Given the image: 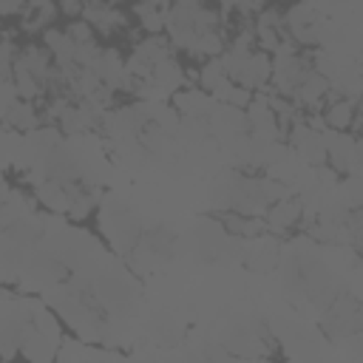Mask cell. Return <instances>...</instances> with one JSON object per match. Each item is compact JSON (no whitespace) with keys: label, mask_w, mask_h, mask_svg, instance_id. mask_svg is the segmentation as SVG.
Returning <instances> with one entry per match:
<instances>
[{"label":"cell","mask_w":363,"mask_h":363,"mask_svg":"<svg viewBox=\"0 0 363 363\" xmlns=\"http://www.w3.org/2000/svg\"><path fill=\"white\" fill-rule=\"evenodd\" d=\"M323 142H326V159H332V167L343 170V173H352V179H357V173H360V145H357V139L349 136V133L326 130Z\"/></svg>","instance_id":"obj_1"},{"label":"cell","mask_w":363,"mask_h":363,"mask_svg":"<svg viewBox=\"0 0 363 363\" xmlns=\"http://www.w3.org/2000/svg\"><path fill=\"white\" fill-rule=\"evenodd\" d=\"M289 142L298 153V159L309 162V164H320L326 159V142H323V133L306 128V122H295L292 133H289Z\"/></svg>","instance_id":"obj_2"},{"label":"cell","mask_w":363,"mask_h":363,"mask_svg":"<svg viewBox=\"0 0 363 363\" xmlns=\"http://www.w3.org/2000/svg\"><path fill=\"white\" fill-rule=\"evenodd\" d=\"M17 346L23 349V354H26L28 363H54V360H57V346H54L51 340H45L31 323H26V326L20 329Z\"/></svg>","instance_id":"obj_3"},{"label":"cell","mask_w":363,"mask_h":363,"mask_svg":"<svg viewBox=\"0 0 363 363\" xmlns=\"http://www.w3.org/2000/svg\"><path fill=\"white\" fill-rule=\"evenodd\" d=\"M173 105L184 113V119H210L218 102L204 91H179L173 94Z\"/></svg>","instance_id":"obj_4"},{"label":"cell","mask_w":363,"mask_h":363,"mask_svg":"<svg viewBox=\"0 0 363 363\" xmlns=\"http://www.w3.org/2000/svg\"><path fill=\"white\" fill-rule=\"evenodd\" d=\"M145 82H150V85H156L159 91L167 94V91H176L179 85H184V71L173 62V57H167V60H162L150 68V79H145Z\"/></svg>","instance_id":"obj_5"},{"label":"cell","mask_w":363,"mask_h":363,"mask_svg":"<svg viewBox=\"0 0 363 363\" xmlns=\"http://www.w3.org/2000/svg\"><path fill=\"white\" fill-rule=\"evenodd\" d=\"M301 213H303L301 199H284V201H275L272 204V210L267 213V224H269V230L281 233V230L292 227L301 218Z\"/></svg>","instance_id":"obj_6"},{"label":"cell","mask_w":363,"mask_h":363,"mask_svg":"<svg viewBox=\"0 0 363 363\" xmlns=\"http://www.w3.org/2000/svg\"><path fill=\"white\" fill-rule=\"evenodd\" d=\"M329 91H332V88H329V82H326L320 74L309 71V74H306V79L295 88L292 99H295L298 105H309V108H315V105H320V99H323Z\"/></svg>","instance_id":"obj_7"},{"label":"cell","mask_w":363,"mask_h":363,"mask_svg":"<svg viewBox=\"0 0 363 363\" xmlns=\"http://www.w3.org/2000/svg\"><path fill=\"white\" fill-rule=\"evenodd\" d=\"M167 57H170V45H167V40L159 37V34L142 40V43L136 45V51H133V60H139V62L147 65V68H153L156 62H162V60H167Z\"/></svg>","instance_id":"obj_8"},{"label":"cell","mask_w":363,"mask_h":363,"mask_svg":"<svg viewBox=\"0 0 363 363\" xmlns=\"http://www.w3.org/2000/svg\"><path fill=\"white\" fill-rule=\"evenodd\" d=\"M45 45L48 51L57 57V65H71L74 62V54H77V43L65 34V31H45ZM77 65V62H74Z\"/></svg>","instance_id":"obj_9"},{"label":"cell","mask_w":363,"mask_h":363,"mask_svg":"<svg viewBox=\"0 0 363 363\" xmlns=\"http://www.w3.org/2000/svg\"><path fill=\"white\" fill-rule=\"evenodd\" d=\"M11 82H14V88H17V94H23L26 99H31V96H37L40 94V82H37V77L23 65V60L17 57L14 60V68H11Z\"/></svg>","instance_id":"obj_10"},{"label":"cell","mask_w":363,"mask_h":363,"mask_svg":"<svg viewBox=\"0 0 363 363\" xmlns=\"http://www.w3.org/2000/svg\"><path fill=\"white\" fill-rule=\"evenodd\" d=\"M354 119V102L352 99H337V102H332L329 105V111H326V125L332 128V130H343V128H349V122Z\"/></svg>","instance_id":"obj_11"},{"label":"cell","mask_w":363,"mask_h":363,"mask_svg":"<svg viewBox=\"0 0 363 363\" xmlns=\"http://www.w3.org/2000/svg\"><path fill=\"white\" fill-rule=\"evenodd\" d=\"M3 119H6V125H11L14 130H31V128L37 125L34 108H31L28 102H14Z\"/></svg>","instance_id":"obj_12"},{"label":"cell","mask_w":363,"mask_h":363,"mask_svg":"<svg viewBox=\"0 0 363 363\" xmlns=\"http://www.w3.org/2000/svg\"><path fill=\"white\" fill-rule=\"evenodd\" d=\"M199 79H201V85H204V91H221L230 79H227V74H224V68H221V62H218V57L216 60H210V62H204V68L199 71ZM210 94V96H213Z\"/></svg>","instance_id":"obj_13"},{"label":"cell","mask_w":363,"mask_h":363,"mask_svg":"<svg viewBox=\"0 0 363 363\" xmlns=\"http://www.w3.org/2000/svg\"><path fill=\"white\" fill-rule=\"evenodd\" d=\"M221 48H224V43H221V37H218L216 31H207V34L196 37V43L190 45V51H193V54H207L210 60L221 57Z\"/></svg>","instance_id":"obj_14"},{"label":"cell","mask_w":363,"mask_h":363,"mask_svg":"<svg viewBox=\"0 0 363 363\" xmlns=\"http://www.w3.org/2000/svg\"><path fill=\"white\" fill-rule=\"evenodd\" d=\"M31 9H37V14L34 17H26V23H23L26 31H37V28H43L54 17V6L51 3H34Z\"/></svg>","instance_id":"obj_15"},{"label":"cell","mask_w":363,"mask_h":363,"mask_svg":"<svg viewBox=\"0 0 363 363\" xmlns=\"http://www.w3.org/2000/svg\"><path fill=\"white\" fill-rule=\"evenodd\" d=\"M255 37H258V43H261L264 54H267V51H275V48H278V43H281V40H278V31H275L272 26H261V23H258Z\"/></svg>","instance_id":"obj_16"},{"label":"cell","mask_w":363,"mask_h":363,"mask_svg":"<svg viewBox=\"0 0 363 363\" xmlns=\"http://www.w3.org/2000/svg\"><path fill=\"white\" fill-rule=\"evenodd\" d=\"M77 45L82 43H91V26L88 23H68V31H65Z\"/></svg>","instance_id":"obj_17"},{"label":"cell","mask_w":363,"mask_h":363,"mask_svg":"<svg viewBox=\"0 0 363 363\" xmlns=\"http://www.w3.org/2000/svg\"><path fill=\"white\" fill-rule=\"evenodd\" d=\"M60 9H62L65 14H79V11H82V6H79V3H74V0H65Z\"/></svg>","instance_id":"obj_18"},{"label":"cell","mask_w":363,"mask_h":363,"mask_svg":"<svg viewBox=\"0 0 363 363\" xmlns=\"http://www.w3.org/2000/svg\"><path fill=\"white\" fill-rule=\"evenodd\" d=\"M17 11H23L20 3H0V14H17Z\"/></svg>","instance_id":"obj_19"}]
</instances>
